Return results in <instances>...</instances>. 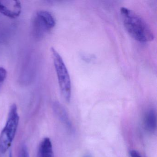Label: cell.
I'll list each match as a JSON object with an SVG mask.
<instances>
[{
	"label": "cell",
	"mask_w": 157,
	"mask_h": 157,
	"mask_svg": "<svg viewBox=\"0 0 157 157\" xmlns=\"http://www.w3.org/2000/svg\"><path fill=\"white\" fill-rule=\"evenodd\" d=\"M120 13L124 27L132 38L141 43L150 42L154 39L151 28L139 15L125 7L121 8Z\"/></svg>",
	"instance_id": "obj_1"
},
{
	"label": "cell",
	"mask_w": 157,
	"mask_h": 157,
	"mask_svg": "<svg viewBox=\"0 0 157 157\" xmlns=\"http://www.w3.org/2000/svg\"><path fill=\"white\" fill-rule=\"evenodd\" d=\"M20 117L15 104L11 105L5 126L0 134V152L5 153L10 147L19 125Z\"/></svg>",
	"instance_id": "obj_2"
},
{
	"label": "cell",
	"mask_w": 157,
	"mask_h": 157,
	"mask_svg": "<svg viewBox=\"0 0 157 157\" xmlns=\"http://www.w3.org/2000/svg\"><path fill=\"white\" fill-rule=\"evenodd\" d=\"M51 52L60 92L65 101L69 102L71 95V80L69 73L59 53L54 48H51Z\"/></svg>",
	"instance_id": "obj_3"
},
{
	"label": "cell",
	"mask_w": 157,
	"mask_h": 157,
	"mask_svg": "<svg viewBox=\"0 0 157 157\" xmlns=\"http://www.w3.org/2000/svg\"><path fill=\"white\" fill-rule=\"evenodd\" d=\"M56 25V20L51 13L40 11L36 13L34 21V32L37 36L40 37L44 33L53 29Z\"/></svg>",
	"instance_id": "obj_4"
},
{
	"label": "cell",
	"mask_w": 157,
	"mask_h": 157,
	"mask_svg": "<svg viewBox=\"0 0 157 157\" xmlns=\"http://www.w3.org/2000/svg\"><path fill=\"white\" fill-rule=\"evenodd\" d=\"M21 2L11 0H0V13L6 17L14 19L21 13Z\"/></svg>",
	"instance_id": "obj_5"
},
{
	"label": "cell",
	"mask_w": 157,
	"mask_h": 157,
	"mask_svg": "<svg viewBox=\"0 0 157 157\" xmlns=\"http://www.w3.org/2000/svg\"><path fill=\"white\" fill-rule=\"evenodd\" d=\"M143 125L145 130L149 133L152 134L157 128V115L153 109H150L145 113L143 119Z\"/></svg>",
	"instance_id": "obj_6"
},
{
	"label": "cell",
	"mask_w": 157,
	"mask_h": 157,
	"mask_svg": "<svg viewBox=\"0 0 157 157\" xmlns=\"http://www.w3.org/2000/svg\"><path fill=\"white\" fill-rule=\"evenodd\" d=\"M37 157H54L53 146L49 138H44L40 142Z\"/></svg>",
	"instance_id": "obj_7"
},
{
	"label": "cell",
	"mask_w": 157,
	"mask_h": 157,
	"mask_svg": "<svg viewBox=\"0 0 157 157\" xmlns=\"http://www.w3.org/2000/svg\"><path fill=\"white\" fill-rule=\"evenodd\" d=\"M55 108L57 113L59 116L60 119L62 120L67 128L69 130H71L72 125H71V122L64 107L58 103H57L55 105Z\"/></svg>",
	"instance_id": "obj_8"
},
{
	"label": "cell",
	"mask_w": 157,
	"mask_h": 157,
	"mask_svg": "<svg viewBox=\"0 0 157 157\" xmlns=\"http://www.w3.org/2000/svg\"><path fill=\"white\" fill-rule=\"evenodd\" d=\"M18 157H30L28 148L25 144L22 145L20 147L18 153Z\"/></svg>",
	"instance_id": "obj_9"
},
{
	"label": "cell",
	"mask_w": 157,
	"mask_h": 157,
	"mask_svg": "<svg viewBox=\"0 0 157 157\" xmlns=\"http://www.w3.org/2000/svg\"><path fill=\"white\" fill-rule=\"evenodd\" d=\"M7 77V71L4 68L0 67V89Z\"/></svg>",
	"instance_id": "obj_10"
},
{
	"label": "cell",
	"mask_w": 157,
	"mask_h": 157,
	"mask_svg": "<svg viewBox=\"0 0 157 157\" xmlns=\"http://www.w3.org/2000/svg\"><path fill=\"white\" fill-rule=\"evenodd\" d=\"M129 153L130 157H142L141 154L135 150H130Z\"/></svg>",
	"instance_id": "obj_11"
},
{
	"label": "cell",
	"mask_w": 157,
	"mask_h": 157,
	"mask_svg": "<svg viewBox=\"0 0 157 157\" xmlns=\"http://www.w3.org/2000/svg\"><path fill=\"white\" fill-rule=\"evenodd\" d=\"M83 157H92V156L90 154H88L85 155Z\"/></svg>",
	"instance_id": "obj_12"
},
{
	"label": "cell",
	"mask_w": 157,
	"mask_h": 157,
	"mask_svg": "<svg viewBox=\"0 0 157 157\" xmlns=\"http://www.w3.org/2000/svg\"><path fill=\"white\" fill-rule=\"evenodd\" d=\"M10 157H12V155L11 153H10Z\"/></svg>",
	"instance_id": "obj_13"
}]
</instances>
